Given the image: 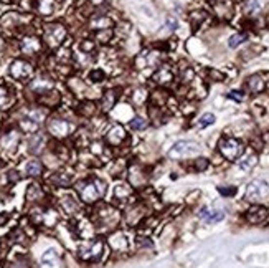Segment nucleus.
Masks as SVG:
<instances>
[{
  "label": "nucleus",
  "mask_w": 269,
  "mask_h": 268,
  "mask_svg": "<svg viewBox=\"0 0 269 268\" xmlns=\"http://www.w3.org/2000/svg\"><path fill=\"white\" fill-rule=\"evenodd\" d=\"M258 164V154L256 153H246V154H243L240 159H238V167H240L241 171H251L253 167Z\"/></svg>",
  "instance_id": "obj_33"
},
{
  "label": "nucleus",
  "mask_w": 269,
  "mask_h": 268,
  "mask_svg": "<svg viewBox=\"0 0 269 268\" xmlns=\"http://www.w3.org/2000/svg\"><path fill=\"white\" fill-rule=\"evenodd\" d=\"M41 268H63L62 257L55 248H50L41 257Z\"/></svg>",
  "instance_id": "obj_29"
},
{
  "label": "nucleus",
  "mask_w": 269,
  "mask_h": 268,
  "mask_svg": "<svg viewBox=\"0 0 269 268\" xmlns=\"http://www.w3.org/2000/svg\"><path fill=\"white\" fill-rule=\"evenodd\" d=\"M109 244H111V247L116 250V252H125V250L129 248L127 235H125L124 232H121V230L111 233V235H109Z\"/></svg>",
  "instance_id": "obj_30"
},
{
  "label": "nucleus",
  "mask_w": 269,
  "mask_h": 268,
  "mask_svg": "<svg viewBox=\"0 0 269 268\" xmlns=\"http://www.w3.org/2000/svg\"><path fill=\"white\" fill-rule=\"evenodd\" d=\"M7 182L8 184H15V182H19L20 180V172L17 171V169H10V171H7Z\"/></svg>",
  "instance_id": "obj_48"
},
{
  "label": "nucleus",
  "mask_w": 269,
  "mask_h": 268,
  "mask_svg": "<svg viewBox=\"0 0 269 268\" xmlns=\"http://www.w3.org/2000/svg\"><path fill=\"white\" fill-rule=\"evenodd\" d=\"M218 191L221 196L225 197H233L236 194V187H218Z\"/></svg>",
  "instance_id": "obj_50"
},
{
  "label": "nucleus",
  "mask_w": 269,
  "mask_h": 268,
  "mask_svg": "<svg viewBox=\"0 0 269 268\" xmlns=\"http://www.w3.org/2000/svg\"><path fill=\"white\" fill-rule=\"evenodd\" d=\"M125 174H127V184L131 185L132 189H139V187H142V185H145L147 179H149L147 169L144 166H142V164H139V162L127 164Z\"/></svg>",
  "instance_id": "obj_11"
},
{
  "label": "nucleus",
  "mask_w": 269,
  "mask_h": 268,
  "mask_svg": "<svg viewBox=\"0 0 269 268\" xmlns=\"http://www.w3.org/2000/svg\"><path fill=\"white\" fill-rule=\"evenodd\" d=\"M68 86L73 91V94H76V96H83L86 89H88V85H86L83 80H80V78H71V80L68 81Z\"/></svg>",
  "instance_id": "obj_37"
},
{
  "label": "nucleus",
  "mask_w": 269,
  "mask_h": 268,
  "mask_svg": "<svg viewBox=\"0 0 269 268\" xmlns=\"http://www.w3.org/2000/svg\"><path fill=\"white\" fill-rule=\"evenodd\" d=\"M46 194L43 191V187L40 184H30L27 189V202L30 205H41L43 201H45Z\"/></svg>",
  "instance_id": "obj_24"
},
{
  "label": "nucleus",
  "mask_w": 269,
  "mask_h": 268,
  "mask_svg": "<svg viewBox=\"0 0 269 268\" xmlns=\"http://www.w3.org/2000/svg\"><path fill=\"white\" fill-rule=\"evenodd\" d=\"M104 252V242L101 239H86L78 248V257L83 262L101 260Z\"/></svg>",
  "instance_id": "obj_9"
},
{
  "label": "nucleus",
  "mask_w": 269,
  "mask_h": 268,
  "mask_svg": "<svg viewBox=\"0 0 269 268\" xmlns=\"http://www.w3.org/2000/svg\"><path fill=\"white\" fill-rule=\"evenodd\" d=\"M8 73H10V76L17 81H27L33 76L35 68H33V65L28 62V60L17 58V60L12 62L10 68H8Z\"/></svg>",
  "instance_id": "obj_12"
},
{
  "label": "nucleus",
  "mask_w": 269,
  "mask_h": 268,
  "mask_svg": "<svg viewBox=\"0 0 269 268\" xmlns=\"http://www.w3.org/2000/svg\"><path fill=\"white\" fill-rule=\"evenodd\" d=\"M263 7H264L263 0H248L245 5V10L249 17H258L263 12Z\"/></svg>",
  "instance_id": "obj_38"
},
{
  "label": "nucleus",
  "mask_w": 269,
  "mask_h": 268,
  "mask_svg": "<svg viewBox=\"0 0 269 268\" xmlns=\"http://www.w3.org/2000/svg\"><path fill=\"white\" fill-rule=\"evenodd\" d=\"M269 197V184L264 179H254L251 180L246 187L245 192V201H248L249 204H258V202L264 201Z\"/></svg>",
  "instance_id": "obj_10"
},
{
  "label": "nucleus",
  "mask_w": 269,
  "mask_h": 268,
  "mask_svg": "<svg viewBox=\"0 0 269 268\" xmlns=\"http://www.w3.org/2000/svg\"><path fill=\"white\" fill-rule=\"evenodd\" d=\"M211 5H213L215 14L223 20H229L235 12V5L231 0H211Z\"/></svg>",
  "instance_id": "obj_21"
},
{
  "label": "nucleus",
  "mask_w": 269,
  "mask_h": 268,
  "mask_svg": "<svg viewBox=\"0 0 269 268\" xmlns=\"http://www.w3.org/2000/svg\"><path fill=\"white\" fill-rule=\"evenodd\" d=\"M60 207L66 215H76L80 212V201L75 196H63L60 199Z\"/></svg>",
  "instance_id": "obj_31"
},
{
  "label": "nucleus",
  "mask_w": 269,
  "mask_h": 268,
  "mask_svg": "<svg viewBox=\"0 0 269 268\" xmlns=\"http://www.w3.org/2000/svg\"><path fill=\"white\" fill-rule=\"evenodd\" d=\"M152 81L159 86V88H168L175 81V73H173L172 67L168 63H162L155 68L154 75H152Z\"/></svg>",
  "instance_id": "obj_14"
},
{
  "label": "nucleus",
  "mask_w": 269,
  "mask_h": 268,
  "mask_svg": "<svg viewBox=\"0 0 269 268\" xmlns=\"http://www.w3.org/2000/svg\"><path fill=\"white\" fill-rule=\"evenodd\" d=\"M166 28L168 30H177L179 28V20L175 19V17H167V20H166Z\"/></svg>",
  "instance_id": "obj_49"
},
{
  "label": "nucleus",
  "mask_w": 269,
  "mask_h": 268,
  "mask_svg": "<svg viewBox=\"0 0 269 268\" xmlns=\"http://www.w3.org/2000/svg\"><path fill=\"white\" fill-rule=\"evenodd\" d=\"M68 30L63 23L60 22H51V23H46L45 28H43V42L45 45L51 50H56L63 45V42L66 40Z\"/></svg>",
  "instance_id": "obj_6"
},
{
  "label": "nucleus",
  "mask_w": 269,
  "mask_h": 268,
  "mask_svg": "<svg viewBox=\"0 0 269 268\" xmlns=\"http://www.w3.org/2000/svg\"><path fill=\"white\" fill-rule=\"evenodd\" d=\"M137 247H152V242L150 239H145V237H139L137 239Z\"/></svg>",
  "instance_id": "obj_52"
},
{
  "label": "nucleus",
  "mask_w": 269,
  "mask_h": 268,
  "mask_svg": "<svg viewBox=\"0 0 269 268\" xmlns=\"http://www.w3.org/2000/svg\"><path fill=\"white\" fill-rule=\"evenodd\" d=\"M245 86L251 94H259V93L264 91V88H266V81H264L263 75L256 73V75H251V76L246 78Z\"/></svg>",
  "instance_id": "obj_28"
},
{
  "label": "nucleus",
  "mask_w": 269,
  "mask_h": 268,
  "mask_svg": "<svg viewBox=\"0 0 269 268\" xmlns=\"http://www.w3.org/2000/svg\"><path fill=\"white\" fill-rule=\"evenodd\" d=\"M75 189H76L78 197H80V201L83 202V204L96 205L98 202L106 196L107 185L101 177L89 176V177H84V179L78 180Z\"/></svg>",
  "instance_id": "obj_1"
},
{
  "label": "nucleus",
  "mask_w": 269,
  "mask_h": 268,
  "mask_svg": "<svg viewBox=\"0 0 269 268\" xmlns=\"http://www.w3.org/2000/svg\"><path fill=\"white\" fill-rule=\"evenodd\" d=\"M12 103V94L7 86H0V111L7 110Z\"/></svg>",
  "instance_id": "obj_39"
},
{
  "label": "nucleus",
  "mask_w": 269,
  "mask_h": 268,
  "mask_svg": "<svg viewBox=\"0 0 269 268\" xmlns=\"http://www.w3.org/2000/svg\"><path fill=\"white\" fill-rule=\"evenodd\" d=\"M114 20L111 19L109 15L106 14H94L89 17L88 20V27L89 30H93V32H101V30H107V28H114Z\"/></svg>",
  "instance_id": "obj_18"
},
{
  "label": "nucleus",
  "mask_w": 269,
  "mask_h": 268,
  "mask_svg": "<svg viewBox=\"0 0 269 268\" xmlns=\"http://www.w3.org/2000/svg\"><path fill=\"white\" fill-rule=\"evenodd\" d=\"M198 217L205 223H218L225 219V212L213 209V207H203L200 214H198Z\"/></svg>",
  "instance_id": "obj_25"
},
{
  "label": "nucleus",
  "mask_w": 269,
  "mask_h": 268,
  "mask_svg": "<svg viewBox=\"0 0 269 268\" xmlns=\"http://www.w3.org/2000/svg\"><path fill=\"white\" fill-rule=\"evenodd\" d=\"M8 268H30V262L25 255H19V257L8 263Z\"/></svg>",
  "instance_id": "obj_43"
},
{
  "label": "nucleus",
  "mask_w": 269,
  "mask_h": 268,
  "mask_svg": "<svg viewBox=\"0 0 269 268\" xmlns=\"http://www.w3.org/2000/svg\"><path fill=\"white\" fill-rule=\"evenodd\" d=\"M121 89L118 88H111V89H106L101 98H99V103H98V108H99V113L101 114H109L114 106L118 105L119 101V96H121Z\"/></svg>",
  "instance_id": "obj_16"
},
{
  "label": "nucleus",
  "mask_w": 269,
  "mask_h": 268,
  "mask_svg": "<svg viewBox=\"0 0 269 268\" xmlns=\"http://www.w3.org/2000/svg\"><path fill=\"white\" fill-rule=\"evenodd\" d=\"M216 148H218V153L221 154V157L227 159V161H229V162L238 161V159H240L246 151L243 141H240L238 137H233V136L220 137L218 146H216Z\"/></svg>",
  "instance_id": "obj_5"
},
{
  "label": "nucleus",
  "mask_w": 269,
  "mask_h": 268,
  "mask_svg": "<svg viewBox=\"0 0 269 268\" xmlns=\"http://www.w3.org/2000/svg\"><path fill=\"white\" fill-rule=\"evenodd\" d=\"M228 98L229 99H233V101H238V103H241L243 99H245V93L243 91H229V94H228Z\"/></svg>",
  "instance_id": "obj_51"
},
{
  "label": "nucleus",
  "mask_w": 269,
  "mask_h": 268,
  "mask_svg": "<svg viewBox=\"0 0 269 268\" xmlns=\"http://www.w3.org/2000/svg\"><path fill=\"white\" fill-rule=\"evenodd\" d=\"M56 2H58V3H64L66 0H56Z\"/></svg>",
  "instance_id": "obj_58"
},
{
  "label": "nucleus",
  "mask_w": 269,
  "mask_h": 268,
  "mask_svg": "<svg viewBox=\"0 0 269 268\" xmlns=\"http://www.w3.org/2000/svg\"><path fill=\"white\" fill-rule=\"evenodd\" d=\"M48 182L53 185V187H58V189H66L69 187L73 182H75V176L71 172L64 171V169H58L55 171L53 174L50 176Z\"/></svg>",
  "instance_id": "obj_19"
},
{
  "label": "nucleus",
  "mask_w": 269,
  "mask_h": 268,
  "mask_svg": "<svg viewBox=\"0 0 269 268\" xmlns=\"http://www.w3.org/2000/svg\"><path fill=\"white\" fill-rule=\"evenodd\" d=\"M147 101H149V91H147L144 86L134 89L131 94V103L134 106H142V105H145Z\"/></svg>",
  "instance_id": "obj_35"
},
{
  "label": "nucleus",
  "mask_w": 269,
  "mask_h": 268,
  "mask_svg": "<svg viewBox=\"0 0 269 268\" xmlns=\"http://www.w3.org/2000/svg\"><path fill=\"white\" fill-rule=\"evenodd\" d=\"M216 121V118H215V114L213 113H205L202 116L200 119H198V128H208V126H211Z\"/></svg>",
  "instance_id": "obj_44"
},
{
  "label": "nucleus",
  "mask_w": 269,
  "mask_h": 268,
  "mask_svg": "<svg viewBox=\"0 0 269 268\" xmlns=\"http://www.w3.org/2000/svg\"><path fill=\"white\" fill-rule=\"evenodd\" d=\"M207 19H208V14H207V12H203V10H195L193 14H192V17H190V20H192V25H193L195 28L200 27V25Z\"/></svg>",
  "instance_id": "obj_42"
},
{
  "label": "nucleus",
  "mask_w": 269,
  "mask_h": 268,
  "mask_svg": "<svg viewBox=\"0 0 269 268\" xmlns=\"http://www.w3.org/2000/svg\"><path fill=\"white\" fill-rule=\"evenodd\" d=\"M23 25V17L17 12H8L0 19V27L5 30H17Z\"/></svg>",
  "instance_id": "obj_26"
},
{
  "label": "nucleus",
  "mask_w": 269,
  "mask_h": 268,
  "mask_svg": "<svg viewBox=\"0 0 269 268\" xmlns=\"http://www.w3.org/2000/svg\"><path fill=\"white\" fill-rule=\"evenodd\" d=\"M132 192H134V189L127 182H119V184L114 185V191H112V199H116L118 202H124V201H127V199L132 196Z\"/></svg>",
  "instance_id": "obj_32"
},
{
  "label": "nucleus",
  "mask_w": 269,
  "mask_h": 268,
  "mask_svg": "<svg viewBox=\"0 0 269 268\" xmlns=\"http://www.w3.org/2000/svg\"><path fill=\"white\" fill-rule=\"evenodd\" d=\"M94 225L99 228H106V230H112L119 225L121 222V214L116 207L109 204H96L94 209Z\"/></svg>",
  "instance_id": "obj_3"
},
{
  "label": "nucleus",
  "mask_w": 269,
  "mask_h": 268,
  "mask_svg": "<svg viewBox=\"0 0 269 268\" xmlns=\"http://www.w3.org/2000/svg\"><path fill=\"white\" fill-rule=\"evenodd\" d=\"M246 40H248V35L245 32H240V33H235V35L229 37L228 40V46L229 48H238L240 45H243Z\"/></svg>",
  "instance_id": "obj_40"
},
{
  "label": "nucleus",
  "mask_w": 269,
  "mask_h": 268,
  "mask_svg": "<svg viewBox=\"0 0 269 268\" xmlns=\"http://www.w3.org/2000/svg\"><path fill=\"white\" fill-rule=\"evenodd\" d=\"M45 131L48 134L50 139L63 142L75 134L76 124L60 114H51L45 121Z\"/></svg>",
  "instance_id": "obj_2"
},
{
  "label": "nucleus",
  "mask_w": 269,
  "mask_h": 268,
  "mask_svg": "<svg viewBox=\"0 0 269 268\" xmlns=\"http://www.w3.org/2000/svg\"><path fill=\"white\" fill-rule=\"evenodd\" d=\"M43 171H45V164L41 162V159L35 157V156L25 162V174H27L28 177L38 179V177L43 176Z\"/></svg>",
  "instance_id": "obj_27"
},
{
  "label": "nucleus",
  "mask_w": 269,
  "mask_h": 268,
  "mask_svg": "<svg viewBox=\"0 0 269 268\" xmlns=\"http://www.w3.org/2000/svg\"><path fill=\"white\" fill-rule=\"evenodd\" d=\"M37 103L41 108H45V110H55V108H58L60 103H62V94H60L58 91H55V89H51V91L38 96Z\"/></svg>",
  "instance_id": "obj_23"
},
{
  "label": "nucleus",
  "mask_w": 269,
  "mask_h": 268,
  "mask_svg": "<svg viewBox=\"0 0 269 268\" xmlns=\"http://www.w3.org/2000/svg\"><path fill=\"white\" fill-rule=\"evenodd\" d=\"M208 75H210L211 81H221L225 78L220 71H216V70H210V71H208Z\"/></svg>",
  "instance_id": "obj_53"
},
{
  "label": "nucleus",
  "mask_w": 269,
  "mask_h": 268,
  "mask_svg": "<svg viewBox=\"0 0 269 268\" xmlns=\"http://www.w3.org/2000/svg\"><path fill=\"white\" fill-rule=\"evenodd\" d=\"M149 126H150V121H149V118H145V116L136 114L129 119V129H131V131L141 133V131H145Z\"/></svg>",
  "instance_id": "obj_34"
},
{
  "label": "nucleus",
  "mask_w": 269,
  "mask_h": 268,
  "mask_svg": "<svg viewBox=\"0 0 269 268\" xmlns=\"http://www.w3.org/2000/svg\"><path fill=\"white\" fill-rule=\"evenodd\" d=\"M48 146H50V137H48V134L46 133L38 131V133L30 134L28 136L27 148H28V153L32 156H35V157L41 156L46 149H48Z\"/></svg>",
  "instance_id": "obj_13"
},
{
  "label": "nucleus",
  "mask_w": 269,
  "mask_h": 268,
  "mask_svg": "<svg viewBox=\"0 0 269 268\" xmlns=\"http://www.w3.org/2000/svg\"><path fill=\"white\" fill-rule=\"evenodd\" d=\"M268 219V209L259 204H251V207L246 212V220L253 225H258V223H263L264 220Z\"/></svg>",
  "instance_id": "obj_22"
},
{
  "label": "nucleus",
  "mask_w": 269,
  "mask_h": 268,
  "mask_svg": "<svg viewBox=\"0 0 269 268\" xmlns=\"http://www.w3.org/2000/svg\"><path fill=\"white\" fill-rule=\"evenodd\" d=\"M7 222H8V214H5V212H2V214H0V227L5 225Z\"/></svg>",
  "instance_id": "obj_55"
},
{
  "label": "nucleus",
  "mask_w": 269,
  "mask_h": 268,
  "mask_svg": "<svg viewBox=\"0 0 269 268\" xmlns=\"http://www.w3.org/2000/svg\"><path fill=\"white\" fill-rule=\"evenodd\" d=\"M43 43L37 35L33 33H27L20 38V51L27 57H37L38 53H41Z\"/></svg>",
  "instance_id": "obj_15"
},
{
  "label": "nucleus",
  "mask_w": 269,
  "mask_h": 268,
  "mask_svg": "<svg viewBox=\"0 0 269 268\" xmlns=\"http://www.w3.org/2000/svg\"><path fill=\"white\" fill-rule=\"evenodd\" d=\"M106 2H107V0H89L91 5H94V7H98V8H101V7L106 5Z\"/></svg>",
  "instance_id": "obj_54"
},
{
  "label": "nucleus",
  "mask_w": 269,
  "mask_h": 268,
  "mask_svg": "<svg viewBox=\"0 0 269 268\" xmlns=\"http://www.w3.org/2000/svg\"><path fill=\"white\" fill-rule=\"evenodd\" d=\"M3 46H5V42H3L2 35H0V50H3Z\"/></svg>",
  "instance_id": "obj_56"
},
{
  "label": "nucleus",
  "mask_w": 269,
  "mask_h": 268,
  "mask_svg": "<svg viewBox=\"0 0 269 268\" xmlns=\"http://www.w3.org/2000/svg\"><path fill=\"white\" fill-rule=\"evenodd\" d=\"M73 62L78 68H88L91 63L94 62L93 58V53H84V51L78 50L76 55H73Z\"/></svg>",
  "instance_id": "obj_36"
},
{
  "label": "nucleus",
  "mask_w": 269,
  "mask_h": 268,
  "mask_svg": "<svg viewBox=\"0 0 269 268\" xmlns=\"http://www.w3.org/2000/svg\"><path fill=\"white\" fill-rule=\"evenodd\" d=\"M114 37V28H107V30H101V32H96V40L103 45L109 43Z\"/></svg>",
  "instance_id": "obj_41"
},
{
  "label": "nucleus",
  "mask_w": 269,
  "mask_h": 268,
  "mask_svg": "<svg viewBox=\"0 0 269 268\" xmlns=\"http://www.w3.org/2000/svg\"><path fill=\"white\" fill-rule=\"evenodd\" d=\"M78 50L84 51V53H94V50H96V45H94L93 40H83L80 43V46H78Z\"/></svg>",
  "instance_id": "obj_46"
},
{
  "label": "nucleus",
  "mask_w": 269,
  "mask_h": 268,
  "mask_svg": "<svg viewBox=\"0 0 269 268\" xmlns=\"http://www.w3.org/2000/svg\"><path fill=\"white\" fill-rule=\"evenodd\" d=\"M28 89L35 94V98H38V96H41V94H45V93L51 91V89H55V83H53V80H51L50 76L40 75V76L33 78V80L30 81Z\"/></svg>",
  "instance_id": "obj_17"
},
{
  "label": "nucleus",
  "mask_w": 269,
  "mask_h": 268,
  "mask_svg": "<svg viewBox=\"0 0 269 268\" xmlns=\"http://www.w3.org/2000/svg\"><path fill=\"white\" fill-rule=\"evenodd\" d=\"M76 114L83 119H93L94 116L101 114L99 113V108H98V103L91 101V99H83V101L78 105L76 108Z\"/></svg>",
  "instance_id": "obj_20"
},
{
  "label": "nucleus",
  "mask_w": 269,
  "mask_h": 268,
  "mask_svg": "<svg viewBox=\"0 0 269 268\" xmlns=\"http://www.w3.org/2000/svg\"><path fill=\"white\" fill-rule=\"evenodd\" d=\"M0 2H2V3H12L14 0H0Z\"/></svg>",
  "instance_id": "obj_57"
},
{
  "label": "nucleus",
  "mask_w": 269,
  "mask_h": 268,
  "mask_svg": "<svg viewBox=\"0 0 269 268\" xmlns=\"http://www.w3.org/2000/svg\"><path fill=\"white\" fill-rule=\"evenodd\" d=\"M202 153V146L197 141H190V139H182L177 141L175 144L168 149V159L172 161H184V159L190 157H198Z\"/></svg>",
  "instance_id": "obj_4"
},
{
  "label": "nucleus",
  "mask_w": 269,
  "mask_h": 268,
  "mask_svg": "<svg viewBox=\"0 0 269 268\" xmlns=\"http://www.w3.org/2000/svg\"><path fill=\"white\" fill-rule=\"evenodd\" d=\"M103 139L106 141V144L109 146L111 149H123L125 146H129L131 137H129L127 129H125L123 124L116 123L107 128V131L104 133Z\"/></svg>",
  "instance_id": "obj_8"
},
{
  "label": "nucleus",
  "mask_w": 269,
  "mask_h": 268,
  "mask_svg": "<svg viewBox=\"0 0 269 268\" xmlns=\"http://www.w3.org/2000/svg\"><path fill=\"white\" fill-rule=\"evenodd\" d=\"M208 166H210V162H208L207 157H197V159L193 161V169L198 171V172L205 171Z\"/></svg>",
  "instance_id": "obj_47"
},
{
  "label": "nucleus",
  "mask_w": 269,
  "mask_h": 268,
  "mask_svg": "<svg viewBox=\"0 0 269 268\" xmlns=\"http://www.w3.org/2000/svg\"><path fill=\"white\" fill-rule=\"evenodd\" d=\"M21 139H23V133L20 131L17 124L5 126L0 133V151H3L7 154L17 153Z\"/></svg>",
  "instance_id": "obj_7"
},
{
  "label": "nucleus",
  "mask_w": 269,
  "mask_h": 268,
  "mask_svg": "<svg viewBox=\"0 0 269 268\" xmlns=\"http://www.w3.org/2000/svg\"><path fill=\"white\" fill-rule=\"evenodd\" d=\"M104 78H106V75H104L101 68H94V70L89 71V81H93V83H103Z\"/></svg>",
  "instance_id": "obj_45"
}]
</instances>
